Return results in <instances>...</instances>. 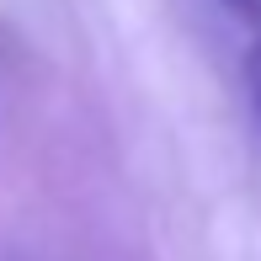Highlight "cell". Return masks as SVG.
Returning a JSON list of instances; mask_svg holds the SVG:
<instances>
[{
  "label": "cell",
  "instance_id": "1",
  "mask_svg": "<svg viewBox=\"0 0 261 261\" xmlns=\"http://www.w3.org/2000/svg\"><path fill=\"white\" fill-rule=\"evenodd\" d=\"M245 86H251V101H256V112H261V43L251 48V59H245Z\"/></svg>",
  "mask_w": 261,
  "mask_h": 261
},
{
  "label": "cell",
  "instance_id": "2",
  "mask_svg": "<svg viewBox=\"0 0 261 261\" xmlns=\"http://www.w3.org/2000/svg\"><path fill=\"white\" fill-rule=\"evenodd\" d=\"M224 6H229L234 16L245 21V27H256V32H261V0H224Z\"/></svg>",
  "mask_w": 261,
  "mask_h": 261
}]
</instances>
